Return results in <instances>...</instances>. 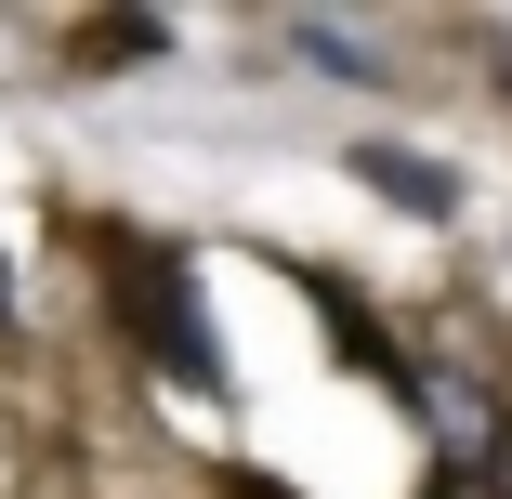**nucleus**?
I'll list each match as a JSON object with an SVG mask.
<instances>
[{
  "label": "nucleus",
  "mask_w": 512,
  "mask_h": 499,
  "mask_svg": "<svg viewBox=\"0 0 512 499\" xmlns=\"http://www.w3.org/2000/svg\"><path fill=\"white\" fill-rule=\"evenodd\" d=\"M106 289L132 303L145 355H171L184 381H211V316H197V289H184V263H171V250H145V237H106Z\"/></svg>",
  "instance_id": "1"
},
{
  "label": "nucleus",
  "mask_w": 512,
  "mask_h": 499,
  "mask_svg": "<svg viewBox=\"0 0 512 499\" xmlns=\"http://www.w3.org/2000/svg\"><path fill=\"white\" fill-rule=\"evenodd\" d=\"M355 171H368L381 197H407V211H460V184H447L434 158H394V145H355Z\"/></svg>",
  "instance_id": "2"
},
{
  "label": "nucleus",
  "mask_w": 512,
  "mask_h": 499,
  "mask_svg": "<svg viewBox=\"0 0 512 499\" xmlns=\"http://www.w3.org/2000/svg\"><path fill=\"white\" fill-rule=\"evenodd\" d=\"M434 499H486V486H473V473H447V486H434Z\"/></svg>",
  "instance_id": "3"
}]
</instances>
